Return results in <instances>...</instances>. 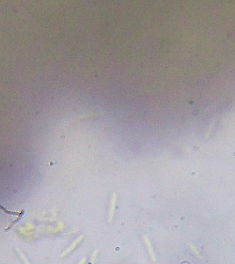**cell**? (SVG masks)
<instances>
[{"mask_svg":"<svg viewBox=\"0 0 235 264\" xmlns=\"http://www.w3.org/2000/svg\"><path fill=\"white\" fill-rule=\"evenodd\" d=\"M143 239H144V241H145V244H146V247H147L149 255H150L152 261H153L154 263H156V254H155L154 248H153V247H152V244L151 243L150 240H149V239L148 238V237L146 235H143Z\"/></svg>","mask_w":235,"mask_h":264,"instance_id":"cell-3","label":"cell"},{"mask_svg":"<svg viewBox=\"0 0 235 264\" xmlns=\"http://www.w3.org/2000/svg\"><path fill=\"white\" fill-rule=\"evenodd\" d=\"M24 213H25V211H24V210H21V212H20V213H19V215H18V217H17L16 219H15L14 221H12V222L9 225H8V227H7L6 229H5L4 230H5V231H8V230H9L10 229L13 227V225H14L15 223H18V221H19V220L21 219V218L23 217V215H24Z\"/></svg>","mask_w":235,"mask_h":264,"instance_id":"cell-4","label":"cell"},{"mask_svg":"<svg viewBox=\"0 0 235 264\" xmlns=\"http://www.w3.org/2000/svg\"><path fill=\"white\" fill-rule=\"evenodd\" d=\"M84 239V236L83 235H81L80 237H77V238L75 240L73 243L71 244V245L70 247H69L67 249H66L64 252L62 253V254L61 255V258H63L67 256L68 254H70V253L72 252V251H73L77 247V245H78L80 243H81V241L82 239Z\"/></svg>","mask_w":235,"mask_h":264,"instance_id":"cell-2","label":"cell"},{"mask_svg":"<svg viewBox=\"0 0 235 264\" xmlns=\"http://www.w3.org/2000/svg\"><path fill=\"white\" fill-rule=\"evenodd\" d=\"M0 209L2 211H3L7 213V214H10V215H19V213L21 212V211H9L8 209H7L6 208H4L2 205L0 204Z\"/></svg>","mask_w":235,"mask_h":264,"instance_id":"cell-5","label":"cell"},{"mask_svg":"<svg viewBox=\"0 0 235 264\" xmlns=\"http://www.w3.org/2000/svg\"><path fill=\"white\" fill-rule=\"evenodd\" d=\"M85 261H86V258H82L81 261H80V262L77 264H85Z\"/></svg>","mask_w":235,"mask_h":264,"instance_id":"cell-7","label":"cell"},{"mask_svg":"<svg viewBox=\"0 0 235 264\" xmlns=\"http://www.w3.org/2000/svg\"><path fill=\"white\" fill-rule=\"evenodd\" d=\"M116 199L117 195L116 192H113L111 194V198L110 201V205H109V211H108V222L111 223L113 219L115 209L116 206Z\"/></svg>","mask_w":235,"mask_h":264,"instance_id":"cell-1","label":"cell"},{"mask_svg":"<svg viewBox=\"0 0 235 264\" xmlns=\"http://www.w3.org/2000/svg\"><path fill=\"white\" fill-rule=\"evenodd\" d=\"M97 256H98V250L96 249L95 251H94V252L92 253V257H91V264H95Z\"/></svg>","mask_w":235,"mask_h":264,"instance_id":"cell-6","label":"cell"}]
</instances>
